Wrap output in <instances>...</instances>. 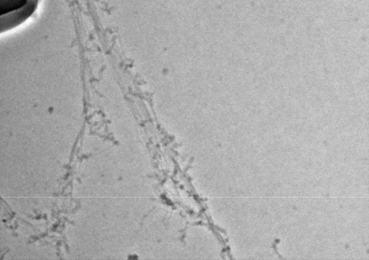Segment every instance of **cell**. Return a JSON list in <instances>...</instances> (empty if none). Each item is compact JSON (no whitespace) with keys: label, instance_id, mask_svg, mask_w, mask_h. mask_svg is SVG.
Returning a JSON list of instances; mask_svg holds the SVG:
<instances>
[{"label":"cell","instance_id":"cell-1","mask_svg":"<svg viewBox=\"0 0 369 260\" xmlns=\"http://www.w3.org/2000/svg\"><path fill=\"white\" fill-rule=\"evenodd\" d=\"M39 0H27L21 7L1 15V32L10 30L25 21L36 10Z\"/></svg>","mask_w":369,"mask_h":260}]
</instances>
